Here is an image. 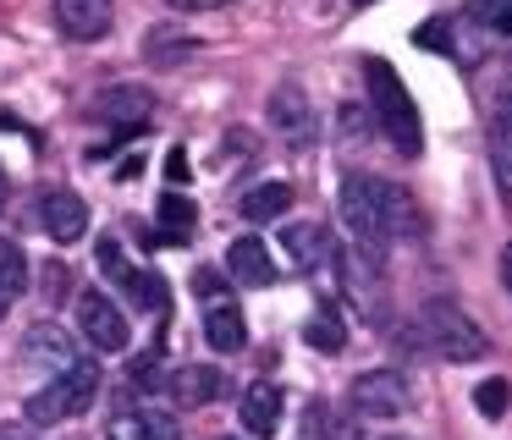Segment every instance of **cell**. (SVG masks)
<instances>
[{
	"label": "cell",
	"mask_w": 512,
	"mask_h": 440,
	"mask_svg": "<svg viewBox=\"0 0 512 440\" xmlns=\"http://www.w3.org/2000/svg\"><path fill=\"white\" fill-rule=\"evenodd\" d=\"M342 226L353 231L358 248H386V242L419 237L424 215L413 204L408 187L386 182V176H347L342 182Z\"/></svg>",
	"instance_id": "6da1fadb"
},
{
	"label": "cell",
	"mask_w": 512,
	"mask_h": 440,
	"mask_svg": "<svg viewBox=\"0 0 512 440\" xmlns=\"http://www.w3.org/2000/svg\"><path fill=\"white\" fill-rule=\"evenodd\" d=\"M364 88H369V105H375L391 149L408 154V160L424 154V121H419V105H413L408 83L397 77V66L380 61V55H364Z\"/></svg>",
	"instance_id": "7a4b0ae2"
},
{
	"label": "cell",
	"mask_w": 512,
	"mask_h": 440,
	"mask_svg": "<svg viewBox=\"0 0 512 440\" xmlns=\"http://www.w3.org/2000/svg\"><path fill=\"white\" fill-rule=\"evenodd\" d=\"M94 396H100V363L94 358H78L72 369H61V380H50L45 391H34L28 396V424H61V418H72V413H89L94 407Z\"/></svg>",
	"instance_id": "3957f363"
},
{
	"label": "cell",
	"mask_w": 512,
	"mask_h": 440,
	"mask_svg": "<svg viewBox=\"0 0 512 440\" xmlns=\"http://www.w3.org/2000/svg\"><path fill=\"white\" fill-rule=\"evenodd\" d=\"M424 341L452 363H474L490 352V336L457 303H446V297H430V303H424Z\"/></svg>",
	"instance_id": "277c9868"
},
{
	"label": "cell",
	"mask_w": 512,
	"mask_h": 440,
	"mask_svg": "<svg viewBox=\"0 0 512 440\" xmlns=\"http://www.w3.org/2000/svg\"><path fill=\"white\" fill-rule=\"evenodd\" d=\"M347 402H353V413L364 418H402L408 413V380H402L397 369H364L353 385H347Z\"/></svg>",
	"instance_id": "5b68a950"
},
{
	"label": "cell",
	"mask_w": 512,
	"mask_h": 440,
	"mask_svg": "<svg viewBox=\"0 0 512 440\" xmlns=\"http://www.w3.org/2000/svg\"><path fill=\"white\" fill-rule=\"evenodd\" d=\"M78 330L94 352H105V358L127 352V314L105 292H78Z\"/></svg>",
	"instance_id": "8992f818"
},
{
	"label": "cell",
	"mask_w": 512,
	"mask_h": 440,
	"mask_svg": "<svg viewBox=\"0 0 512 440\" xmlns=\"http://www.w3.org/2000/svg\"><path fill=\"white\" fill-rule=\"evenodd\" d=\"M226 391H232V380H226L221 363H182V369L166 374V396L177 407H210Z\"/></svg>",
	"instance_id": "52a82bcc"
},
{
	"label": "cell",
	"mask_w": 512,
	"mask_h": 440,
	"mask_svg": "<svg viewBox=\"0 0 512 440\" xmlns=\"http://www.w3.org/2000/svg\"><path fill=\"white\" fill-rule=\"evenodd\" d=\"M89 110L100 121H111V127H144L149 110H155V94L138 83H105L100 94L89 99Z\"/></svg>",
	"instance_id": "ba28073f"
},
{
	"label": "cell",
	"mask_w": 512,
	"mask_h": 440,
	"mask_svg": "<svg viewBox=\"0 0 512 440\" xmlns=\"http://www.w3.org/2000/svg\"><path fill=\"white\" fill-rule=\"evenodd\" d=\"M204 341L215 352H243L248 347V319L232 303V292H210L204 297Z\"/></svg>",
	"instance_id": "9c48e42d"
},
{
	"label": "cell",
	"mask_w": 512,
	"mask_h": 440,
	"mask_svg": "<svg viewBox=\"0 0 512 440\" xmlns=\"http://www.w3.org/2000/svg\"><path fill=\"white\" fill-rule=\"evenodd\" d=\"M265 116H270V127H276L281 138H309V132H314V105H309V94H303L298 83H276V88H270Z\"/></svg>",
	"instance_id": "30bf717a"
},
{
	"label": "cell",
	"mask_w": 512,
	"mask_h": 440,
	"mask_svg": "<svg viewBox=\"0 0 512 440\" xmlns=\"http://www.w3.org/2000/svg\"><path fill=\"white\" fill-rule=\"evenodd\" d=\"M39 220H45V231L56 242H78L89 231V204L78 193H67V187H56V193L39 198Z\"/></svg>",
	"instance_id": "8fae6325"
},
{
	"label": "cell",
	"mask_w": 512,
	"mask_h": 440,
	"mask_svg": "<svg viewBox=\"0 0 512 440\" xmlns=\"http://www.w3.org/2000/svg\"><path fill=\"white\" fill-rule=\"evenodd\" d=\"M116 17V0H56V22L67 39H105Z\"/></svg>",
	"instance_id": "7c38bea8"
},
{
	"label": "cell",
	"mask_w": 512,
	"mask_h": 440,
	"mask_svg": "<svg viewBox=\"0 0 512 440\" xmlns=\"http://www.w3.org/2000/svg\"><path fill=\"white\" fill-rule=\"evenodd\" d=\"M237 418H243L248 435H276L281 424V385L276 380H254L237 396Z\"/></svg>",
	"instance_id": "4fadbf2b"
},
{
	"label": "cell",
	"mask_w": 512,
	"mask_h": 440,
	"mask_svg": "<svg viewBox=\"0 0 512 440\" xmlns=\"http://www.w3.org/2000/svg\"><path fill=\"white\" fill-rule=\"evenodd\" d=\"M226 275H232L237 286H270L276 281V264H270V253L259 237H237L232 248H226Z\"/></svg>",
	"instance_id": "5bb4252c"
},
{
	"label": "cell",
	"mask_w": 512,
	"mask_h": 440,
	"mask_svg": "<svg viewBox=\"0 0 512 440\" xmlns=\"http://www.w3.org/2000/svg\"><path fill=\"white\" fill-rule=\"evenodd\" d=\"M23 347H28V358L34 363H56V369H72V363L83 358L78 347H72V336L61 325H50V319H39L34 330L23 336Z\"/></svg>",
	"instance_id": "9a60e30c"
},
{
	"label": "cell",
	"mask_w": 512,
	"mask_h": 440,
	"mask_svg": "<svg viewBox=\"0 0 512 440\" xmlns=\"http://www.w3.org/2000/svg\"><path fill=\"white\" fill-rule=\"evenodd\" d=\"M193 50H199V39H193V33H182L177 22H160V28L144 33V61L149 66H177V61H188Z\"/></svg>",
	"instance_id": "2e32d148"
},
{
	"label": "cell",
	"mask_w": 512,
	"mask_h": 440,
	"mask_svg": "<svg viewBox=\"0 0 512 440\" xmlns=\"http://www.w3.org/2000/svg\"><path fill=\"white\" fill-rule=\"evenodd\" d=\"M281 242H287V253L303 264V270H325V264L336 259L325 226H314V220H309V226H303V220H298V226H287V231H281Z\"/></svg>",
	"instance_id": "e0dca14e"
},
{
	"label": "cell",
	"mask_w": 512,
	"mask_h": 440,
	"mask_svg": "<svg viewBox=\"0 0 512 440\" xmlns=\"http://www.w3.org/2000/svg\"><path fill=\"white\" fill-rule=\"evenodd\" d=\"M485 154H490V176H496V193H501V209L512 215V121L496 116L485 138Z\"/></svg>",
	"instance_id": "ac0fdd59"
},
{
	"label": "cell",
	"mask_w": 512,
	"mask_h": 440,
	"mask_svg": "<svg viewBox=\"0 0 512 440\" xmlns=\"http://www.w3.org/2000/svg\"><path fill=\"white\" fill-rule=\"evenodd\" d=\"M243 220H276V215H287L292 209V187L287 182H259V187H248L243 193Z\"/></svg>",
	"instance_id": "d6986e66"
},
{
	"label": "cell",
	"mask_w": 512,
	"mask_h": 440,
	"mask_svg": "<svg viewBox=\"0 0 512 440\" xmlns=\"http://www.w3.org/2000/svg\"><path fill=\"white\" fill-rule=\"evenodd\" d=\"M155 215H160V231H166L171 242H188L193 226H199V209H193V198H182L177 187H171V193L155 204Z\"/></svg>",
	"instance_id": "ffe728a7"
},
{
	"label": "cell",
	"mask_w": 512,
	"mask_h": 440,
	"mask_svg": "<svg viewBox=\"0 0 512 440\" xmlns=\"http://www.w3.org/2000/svg\"><path fill=\"white\" fill-rule=\"evenodd\" d=\"M303 341H309L314 352H342V347H347V330H342V319H336V303H331V297H325V308L309 319Z\"/></svg>",
	"instance_id": "44dd1931"
},
{
	"label": "cell",
	"mask_w": 512,
	"mask_h": 440,
	"mask_svg": "<svg viewBox=\"0 0 512 440\" xmlns=\"http://www.w3.org/2000/svg\"><path fill=\"white\" fill-rule=\"evenodd\" d=\"M303 435H320V440H358V424H347L342 413H331L325 402H314L303 413Z\"/></svg>",
	"instance_id": "7402d4cb"
},
{
	"label": "cell",
	"mask_w": 512,
	"mask_h": 440,
	"mask_svg": "<svg viewBox=\"0 0 512 440\" xmlns=\"http://www.w3.org/2000/svg\"><path fill=\"white\" fill-rule=\"evenodd\" d=\"M0 292L6 297H23L28 292V259L12 237H0Z\"/></svg>",
	"instance_id": "603a6c76"
},
{
	"label": "cell",
	"mask_w": 512,
	"mask_h": 440,
	"mask_svg": "<svg viewBox=\"0 0 512 440\" xmlns=\"http://www.w3.org/2000/svg\"><path fill=\"white\" fill-rule=\"evenodd\" d=\"M474 407H479L485 418H501V413L512 407V380H501V374H496V380H485V385L474 391Z\"/></svg>",
	"instance_id": "cb8c5ba5"
},
{
	"label": "cell",
	"mask_w": 512,
	"mask_h": 440,
	"mask_svg": "<svg viewBox=\"0 0 512 440\" xmlns=\"http://www.w3.org/2000/svg\"><path fill=\"white\" fill-rule=\"evenodd\" d=\"M474 22H485V28H512V0H474Z\"/></svg>",
	"instance_id": "d4e9b609"
},
{
	"label": "cell",
	"mask_w": 512,
	"mask_h": 440,
	"mask_svg": "<svg viewBox=\"0 0 512 440\" xmlns=\"http://www.w3.org/2000/svg\"><path fill=\"white\" fill-rule=\"evenodd\" d=\"M413 39H419V50H446L452 55V22H424Z\"/></svg>",
	"instance_id": "484cf974"
},
{
	"label": "cell",
	"mask_w": 512,
	"mask_h": 440,
	"mask_svg": "<svg viewBox=\"0 0 512 440\" xmlns=\"http://www.w3.org/2000/svg\"><path fill=\"white\" fill-rule=\"evenodd\" d=\"M105 435H111V440H149L144 435V413H127V407H122V413L111 418V429H105Z\"/></svg>",
	"instance_id": "4316f807"
},
{
	"label": "cell",
	"mask_w": 512,
	"mask_h": 440,
	"mask_svg": "<svg viewBox=\"0 0 512 440\" xmlns=\"http://www.w3.org/2000/svg\"><path fill=\"white\" fill-rule=\"evenodd\" d=\"M144 435L149 440H182V429H177L171 413H144Z\"/></svg>",
	"instance_id": "83f0119b"
},
{
	"label": "cell",
	"mask_w": 512,
	"mask_h": 440,
	"mask_svg": "<svg viewBox=\"0 0 512 440\" xmlns=\"http://www.w3.org/2000/svg\"><path fill=\"white\" fill-rule=\"evenodd\" d=\"M166 176H171V187L193 182V171H188V154H182V149H171V154H166Z\"/></svg>",
	"instance_id": "f1b7e54d"
},
{
	"label": "cell",
	"mask_w": 512,
	"mask_h": 440,
	"mask_svg": "<svg viewBox=\"0 0 512 440\" xmlns=\"http://www.w3.org/2000/svg\"><path fill=\"white\" fill-rule=\"evenodd\" d=\"M342 127H347V138H364V127H369V116L358 105H342Z\"/></svg>",
	"instance_id": "f546056e"
},
{
	"label": "cell",
	"mask_w": 512,
	"mask_h": 440,
	"mask_svg": "<svg viewBox=\"0 0 512 440\" xmlns=\"http://www.w3.org/2000/svg\"><path fill=\"white\" fill-rule=\"evenodd\" d=\"M166 6H177V11H221V6H232V0H166Z\"/></svg>",
	"instance_id": "4dcf8cb0"
},
{
	"label": "cell",
	"mask_w": 512,
	"mask_h": 440,
	"mask_svg": "<svg viewBox=\"0 0 512 440\" xmlns=\"http://www.w3.org/2000/svg\"><path fill=\"white\" fill-rule=\"evenodd\" d=\"M61 286H67V275H61V264H50V270H45V292H50V297H56V292H61Z\"/></svg>",
	"instance_id": "1f68e13d"
},
{
	"label": "cell",
	"mask_w": 512,
	"mask_h": 440,
	"mask_svg": "<svg viewBox=\"0 0 512 440\" xmlns=\"http://www.w3.org/2000/svg\"><path fill=\"white\" fill-rule=\"evenodd\" d=\"M501 281H507V292H512V242L501 248Z\"/></svg>",
	"instance_id": "d6a6232c"
},
{
	"label": "cell",
	"mask_w": 512,
	"mask_h": 440,
	"mask_svg": "<svg viewBox=\"0 0 512 440\" xmlns=\"http://www.w3.org/2000/svg\"><path fill=\"white\" fill-rule=\"evenodd\" d=\"M6 308H12V297H6V292H0V319H6Z\"/></svg>",
	"instance_id": "836d02e7"
},
{
	"label": "cell",
	"mask_w": 512,
	"mask_h": 440,
	"mask_svg": "<svg viewBox=\"0 0 512 440\" xmlns=\"http://www.w3.org/2000/svg\"><path fill=\"white\" fill-rule=\"evenodd\" d=\"M0 204H6V171H0Z\"/></svg>",
	"instance_id": "e575fe53"
},
{
	"label": "cell",
	"mask_w": 512,
	"mask_h": 440,
	"mask_svg": "<svg viewBox=\"0 0 512 440\" xmlns=\"http://www.w3.org/2000/svg\"><path fill=\"white\" fill-rule=\"evenodd\" d=\"M347 6H375V0H347Z\"/></svg>",
	"instance_id": "d590c367"
},
{
	"label": "cell",
	"mask_w": 512,
	"mask_h": 440,
	"mask_svg": "<svg viewBox=\"0 0 512 440\" xmlns=\"http://www.w3.org/2000/svg\"><path fill=\"white\" fill-rule=\"evenodd\" d=\"M0 127H17V121H12V116H0Z\"/></svg>",
	"instance_id": "8d00e7d4"
},
{
	"label": "cell",
	"mask_w": 512,
	"mask_h": 440,
	"mask_svg": "<svg viewBox=\"0 0 512 440\" xmlns=\"http://www.w3.org/2000/svg\"><path fill=\"white\" fill-rule=\"evenodd\" d=\"M0 440H17V435H12V429H0Z\"/></svg>",
	"instance_id": "74e56055"
},
{
	"label": "cell",
	"mask_w": 512,
	"mask_h": 440,
	"mask_svg": "<svg viewBox=\"0 0 512 440\" xmlns=\"http://www.w3.org/2000/svg\"><path fill=\"white\" fill-rule=\"evenodd\" d=\"M221 440H237V435H221Z\"/></svg>",
	"instance_id": "f35d334b"
},
{
	"label": "cell",
	"mask_w": 512,
	"mask_h": 440,
	"mask_svg": "<svg viewBox=\"0 0 512 440\" xmlns=\"http://www.w3.org/2000/svg\"><path fill=\"white\" fill-rule=\"evenodd\" d=\"M391 440H402V435H391Z\"/></svg>",
	"instance_id": "ab89813d"
}]
</instances>
